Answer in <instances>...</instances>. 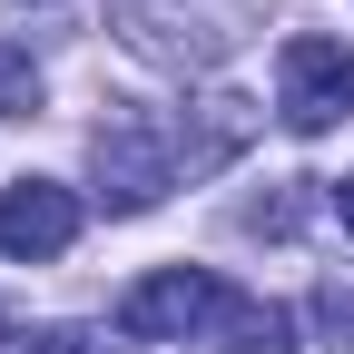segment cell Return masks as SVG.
Segmentation results:
<instances>
[{
	"instance_id": "6da1fadb",
	"label": "cell",
	"mask_w": 354,
	"mask_h": 354,
	"mask_svg": "<svg viewBox=\"0 0 354 354\" xmlns=\"http://www.w3.org/2000/svg\"><path fill=\"white\" fill-rule=\"evenodd\" d=\"M109 30H118V50H138L148 69L197 79V69H216L256 30V10L246 0H109Z\"/></svg>"
},
{
	"instance_id": "7a4b0ae2",
	"label": "cell",
	"mask_w": 354,
	"mask_h": 354,
	"mask_svg": "<svg viewBox=\"0 0 354 354\" xmlns=\"http://www.w3.org/2000/svg\"><path fill=\"white\" fill-rule=\"evenodd\" d=\"M177 128L148 118V109H109L99 118V138H88V187H99L109 216H148L167 187H177Z\"/></svg>"
},
{
	"instance_id": "3957f363",
	"label": "cell",
	"mask_w": 354,
	"mask_h": 354,
	"mask_svg": "<svg viewBox=\"0 0 354 354\" xmlns=\"http://www.w3.org/2000/svg\"><path fill=\"white\" fill-rule=\"evenodd\" d=\"M227 305H236V286L216 276V266H158V276H138L118 295V335L128 344H207L216 325H227Z\"/></svg>"
},
{
	"instance_id": "277c9868",
	"label": "cell",
	"mask_w": 354,
	"mask_h": 354,
	"mask_svg": "<svg viewBox=\"0 0 354 354\" xmlns=\"http://www.w3.org/2000/svg\"><path fill=\"white\" fill-rule=\"evenodd\" d=\"M276 109H286L295 138H325L335 118H354V50L325 30H295L276 50Z\"/></svg>"
},
{
	"instance_id": "5b68a950",
	"label": "cell",
	"mask_w": 354,
	"mask_h": 354,
	"mask_svg": "<svg viewBox=\"0 0 354 354\" xmlns=\"http://www.w3.org/2000/svg\"><path fill=\"white\" fill-rule=\"evenodd\" d=\"M79 246V197L59 177H10L0 187V256L10 266H50Z\"/></svg>"
},
{
	"instance_id": "8992f818",
	"label": "cell",
	"mask_w": 354,
	"mask_h": 354,
	"mask_svg": "<svg viewBox=\"0 0 354 354\" xmlns=\"http://www.w3.org/2000/svg\"><path fill=\"white\" fill-rule=\"evenodd\" d=\"M167 128H177V167H187V177H216L227 158H246V138H256V99L207 88V99H197L187 118H167Z\"/></svg>"
},
{
	"instance_id": "52a82bcc",
	"label": "cell",
	"mask_w": 354,
	"mask_h": 354,
	"mask_svg": "<svg viewBox=\"0 0 354 354\" xmlns=\"http://www.w3.org/2000/svg\"><path fill=\"white\" fill-rule=\"evenodd\" d=\"M286 335H295V315H286V305L236 295V305H227V325H216L197 354H286Z\"/></svg>"
},
{
	"instance_id": "ba28073f",
	"label": "cell",
	"mask_w": 354,
	"mask_h": 354,
	"mask_svg": "<svg viewBox=\"0 0 354 354\" xmlns=\"http://www.w3.org/2000/svg\"><path fill=\"white\" fill-rule=\"evenodd\" d=\"M305 187H315V177H276V197H246V236H295L305 207H315Z\"/></svg>"
},
{
	"instance_id": "9c48e42d",
	"label": "cell",
	"mask_w": 354,
	"mask_h": 354,
	"mask_svg": "<svg viewBox=\"0 0 354 354\" xmlns=\"http://www.w3.org/2000/svg\"><path fill=\"white\" fill-rule=\"evenodd\" d=\"M305 315H315V344L325 354H354V286L344 276H325L315 295H305Z\"/></svg>"
},
{
	"instance_id": "30bf717a",
	"label": "cell",
	"mask_w": 354,
	"mask_h": 354,
	"mask_svg": "<svg viewBox=\"0 0 354 354\" xmlns=\"http://www.w3.org/2000/svg\"><path fill=\"white\" fill-rule=\"evenodd\" d=\"M0 118H39V59L20 39H0Z\"/></svg>"
},
{
	"instance_id": "8fae6325",
	"label": "cell",
	"mask_w": 354,
	"mask_h": 354,
	"mask_svg": "<svg viewBox=\"0 0 354 354\" xmlns=\"http://www.w3.org/2000/svg\"><path fill=\"white\" fill-rule=\"evenodd\" d=\"M20 354H118V344L88 325H39V335H20Z\"/></svg>"
},
{
	"instance_id": "7c38bea8",
	"label": "cell",
	"mask_w": 354,
	"mask_h": 354,
	"mask_svg": "<svg viewBox=\"0 0 354 354\" xmlns=\"http://www.w3.org/2000/svg\"><path fill=\"white\" fill-rule=\"evenodd\" d=\"M325 207H335V227L354 236V177H335V187H325Z\"/></svg>"
},
{
	"instance_id": "4fadbf2b",
	"label": "cell",
	"mask_w": 354,
	"mask_h": 354,
	"mask_svg": "<svg viewBox=\"0 0 354 354\" xmlns=\"http://www.w3.org/2000/svg\"><path fill=\"white\" fill-rule=\"evenodd\" d=\"M0 344H20V335H10V325H0Z\"/></svg>"
}]
</instances>
